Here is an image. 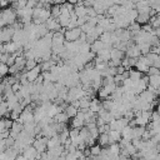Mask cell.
Returning <instances> with one entry per match:
<instances>
[{
	"label": "cell",
	"instance_id": "obj_10",
	"mask_svg": "<svg viewBox=\"0 0 160 160\" xmlns=\"http://www.w3.org/2000/svg\"><path fill=\"white\" fill-rule=\"evenodd\" d=\"M25 75H26V79H28L29 82H35L38 80V78L41 75V68H40V65H38L36 68H34L31 70H28L25 72Z\"/></svg>",
	"mask_w": 160,
	"mask_h": 160
},
{
	"label": "cell",
	"instance_id": "obj_7",
	"mask_svg": "<svg viewBox=\"0 0 160 160\" xmlns=\"http://www.w3.org/2000/svg\"><path fill=\"white\" fill-rule=\"evenodd\" d=\"M85 126V118H84V112L79 111L76 114V116L72 118L71 120V128L72 129H81Z\"/></svg>",
	"mask_w": 160,
	"mask_h": 160
},
{
	"label": "cell",
	"instance_id": "obj_5",
	"mask_svg": "<svg viewBox=\"0 0 160 160\" xmlns=\"http://www.w3.org/2000/svg\"><path fill=\"white\" fill-rule=\"evenodd\" d=\"M14 32H15V29L12 26H6V28L0 29V45L10 42L12 40Z\"/></svg>",
	"mask_w": 160,
	"mask_h": 160
},
{
	"label": "cell",
	"instance_id": "obj_11",
	"mask_svg": "<svg viewBox=\"0 0 160 160\" xmlns=\"http://www.w3.org/2000/svg\"><path fill=\"white\" fill-rule=\"evenodd\" d=\"M45 25H46V28H48V30H49L50 32H58V31L61 30V26H60L58 19H55V18H50V19L45 22Z\"/></svg>",
	"mask_w": 160,
	"mask_h": 160
},
{
	"label": "cell",
	"instance_id": "obj_8",
	"mask_svg": "<svg viewBox=\"0 0 160 160\" xmlns=\"http://www.w3.org/2000/svg\"><path fill=\"white\" fill-rule=\"evenodd\" d=\"M125 52H126V56L130 58V59H138V58L141 56V51H140V49L136 44H130L126 48Z\"/></svg>",
	"mask_w": 160,
	"mask_h": 160
},
{
	"label": "cell",
	"instance_id": "obj_2",
	"mask_svg": "<svg viewBox=\"0 0 160 160\" xmlns=\"http://www.w3.org/2000/svg\"><path fill=\"white\" fill-rule=\"evenodd\" d=\"M151 112L152 111H138V112H134L135 114V118H134L135 125L146 128L149 125V122L151 121Z\"/></svg>",
	"mask_w": 160,
	"mask_h": 160
},
{
	"label": "cell",
	"instance_id": "obj_28",
	"mask_svg": "<svg viewBox=\"0 0 160 160\" xmlns=\"http://www.w3.org/2000/svg\"><path fill=\"white\" fill-rule=\"evenodd\" d=\"M101 146L98 144V145H92V146H90V149H89V151H90V156H100V154H101Z\"/></svg>",
	"mask_w": 160,
	"mask_h": 160
},
{
	"label": "cell",
	"instance_id": "obj_9",
	"mask_svg": "<svg viewBox=\"0 0 160 160\" xmlns=\"http://www.w3.org/2000/svg\"><path fill=\"white\" fill-rule=\"evenodd\" d=\"M135 68H136V70H138V71H140V72H148V70H149L150 65H149V62H148V60H146L145 55H141L140 58H138V59H136Z\"/></svg>",
	"mask_w": 160,
	"mask_h": 160
},
{
	"label": "cell",
	"instance_id": "obj_19",
	"mask_svg": "<svg viewBox=\"0 0 160 160\" xmlns=\"http://www.w3.org/2000/svg\"><path fill=\"white\" fill-rule=\"evenodd\" d=\"M145 130H146L145 126H138V125L134 126V128H132V140H135V139H141Z\"/></svg>",
	"mask_w": 160,
	"mask_h": 160
},
{
	"label": "cell",
	"instance_id": "obj_22",
	"mask_svg": "<svg viewBox=\"0 0 160 160\" xmlns=\"http://www.w3.org/2000/svg\"><path fill=\"white\" fill-rule=\"evenodd\" d=\"M61 141L59 139V135H55L52 138H50L48 140V149H52V148H58V146H61Z\"/></svg>",
	"mask_w": 160,
	"mask_h": 160
},
{
	"label": "cell",
	"instance_id": "obj_17",
	"mask_svg": "<svg viewBox=\"0 0 160 160\" xmlns=\"http://www.w3.org/2000/svg\"><path fill=\"white\" fill-rule=\"evenodd\" d=\"M4 154H5V156L9 159V160H15L20 154H19V151L14 148V146H11V148H6V150L4 151Z\"/></svg>",
	"mask_w": 160,
	"mask_h": 160
},
{
	"label": "cell",
	"instance_id": "obj_21",
	"mask_svg": "<svg viewBox=\"0 0 160 160\" xmlns=\"http://www.w3.org/2000/svg\"><path fill=\"white\" fill-rule=\"evenodd\" d=\"M132 128L134 126H130V125L125 126L124 130L121 131V138L122 139H126L129 141H132Z\"/></svg>",
	"mask_w": 160,
	"mask_h": 160
},
{
	"label": "cell",
	"instance_id": "obj_32",
	"mask_svg": "<svg viewBox=\"0 0 160 160\" xmlns=\"http://www.w3.org/2000/svg\"><path fill=\"white\" fill-rule=\"evenodd\" d=\"M8 72H9V66H8L6 64L1 62V64H0V78L5 76Z\"/></svg>",
	"mask_w": 160,
	"mask_h": 160
},
{
	"label": "cell",
	"instance_id": "obj_37",
	"mask_svg": "<svg viewBox=\"0 0 160 160\" xmlns=\"http://www.w3.org/2000/svg\"><path fill=\"white\" fill-rule=\"evenodd\" d=\"M88 160H99V158L98 156H89Z\"/></svg>",
	"mask_w": 160,
	"mask_h": 160
},
{
	"label": "cell",
	"instance_id": "obj_6",
	"mask_svg": "<svg viewBox=\"0 0 160 160\" xmlns=\"http://www.w3.org/2000/svg\"><path fill=\"white\" fill-rule=\"evenodd\" d=\"M129 121H130V120H128L126 118L115 119V120H112V121L109 124L110 130H116V131H120V132H121V131L124 130V128L129 125Z\"/></svg>",
	"mask_w": 160,
	"mask_h": 160
},
{
	"label": "cell",
	"instance_id": "obj_26",
	"mask_svg": "<svg viewBox=\"0 0 160 160\" xmlns=\"http://www.w3.org/2000/svg\"><path fill=\"white\" fill-rule=\"evenodd\" d=\"M54 121H56V122H62V124H66L68 121H69V116L65 114V111H61V112H59L55 118H54Z\"/></svg>",
	"mask_w": 160,
	"mask_h": 160
},
{
	"label": "cell",
	"instance_id": "obj_4",
	"mask_svg": "<svg viewBox=\"0 0 160 160\" xmlns=\"http://www.w3.org/2000/svg\"><path fill=\"white\" fill-rule=\"evenodd\" d=\"M48 138L46 136H42V135H39L34 139L32 141V146L36 149L38 152L42 154V152H46L48 151Z\"/></svg>",
	"mask_w": 160,
	"mask_h": 160
},
{
	"label": "cell",
	"instance_id": "obj_23",
	"mask_svg": "<svg viewBox=\"0 0 160 160\" xmlns=\"http://www.w3.org/2000/svg\"><path fill=\"white\" fill-rule=\"evenodd\" d=\"M65 114L69 116V119H72L74 116H76V114L79 112V109H76L74 105H71V104H69L66 108H65Z\"/></svg>",
	"mask_w": 160,
	"mask_h": 160
},
{
	"label": "cell",
	"instance_id": "obj_35",
	"mask_svg": "<svg viewBox=\"0 0 160 160\" xmlns=\"http://www.w3.org/2000/svg\"><path fill=\"white\" fill-rule=\"evenodd\" d=\"M4 140H5V144H6V148H11V146H14V144H15V139L11 138V136H9V138H6V139H4Z\"/></svg>",
	"mask_w": 160,
	"mask_h": 160
},
{
	"label": "cell",
	"instance_id": "obj_18",
	"mask_svg": "<svg viewBox=\"0 0 160 160\" xmlns=\"http://www.w3.org/2000/svg\"><path fill=\"white\" fill-rule=\"evenodd\" d=\"M101 108H102V105H101V101H99L98 99H91V101H90V106H89V109L92 111V112H95V114H98L100 110H101Z\"/></svg>",
	"mask_w": 160,
	"mask_h": 160
},
{
	"label": "cell",
	"instance_id": "obj_38",
	"mask_svg": "<svg viewBox=\"0 0 160 160\" xmlns=\"http://www.w3.org/2000/svg\"><path fill=\"white\" fill-rule=\"evenodd\" d=\"M1 118H2V115H1V112H0V119H1Z\"/></svg>",
	"mask_w": 160,
	"mask_h": 160
},
{
	"label": "cell",
	"instance_id": "obj_31",
	"mask_svg": "<svg viewBox=\"0 0 160 160\" xmlns=\"http://www.w3.org/2000/svg\"><path fill=\"white\" fill-rule=\"evenodd\" d=\"M39 64H38V61L35 60V59H30V60H26V64H25V69L26 70H31V69H34V68H36Z\"/></svg>",
	"mask_w": 160,
	"mask_h": 160
},
{
	"label": "cell",
	"instance_id": "obj_12",
	"mask_svg": "<svg viewBox=\"0 0 160 160\" xmlns=\"http://www.w3.org/2000/svg\"><path fill=\"white\" fill-rule=\"evenodd\" d=\"M106 48H111V46H108V45H105L100 39H98L96 41H94L91 45H90V50L95 54V55H99L104 49H106Z\"/></svg>",
	"mask_w": 160,
	"mask_h": 160
},
{
	"label": "cell",
	"instance_id": "obj_30",
	"mask_svg": "<svg viewBox=\"0 0 160 160\" xmlns=\"http://www.w3.org/2000/svg\"><path fill=\"white\" fill-rule=\"evenodd\" d=\"M58 135H59V139H60V141H61L62 145L70 139V135H69V130H68V129L64 130V131H61V132H59Z\"/></svg>",
	"mask_w": 160,
	"mask_h": 160
},
{
	"label": "cell",
	"instance_id": "obj_13",
	"mask_svg": "<svg viewBox=\"0 0 160 160\" xmlns=\"http://www.w3.org/2000/svg\"><path fill=\"white\" fill-rule=\"evenodd\" d=\"M22 130H24V125H22L21 122H19L18 120H15V121L12 122L11 129H10V136L14 138V139H16V138L22 132Z\"/></svg>",
	"mask_w": 160,
	"mask_h": 160
},
{
	"label": "cell",
	"instance_id": "obj_36",
	"mask_svg": "<svg viewBox=\"0 0 160 160\" xmlns=\"http://www.w3.org/2000/svg\"><path fill=\"white\" fill-rule=\"evenodd\" d=\"M5 150H6V144H5V140H0V154H2Z\"/></svg>",
	"mask_w": 160,
	"mask_h": 160
},
{
	"label": "cell",
	"instance_id": "obj_24",
	"mask_svg": "<svg viewBox=\"0 0 160 160\" xmlns=\"http://www.w3.org/2000/svg\"><path fill=\"white\" fill-rule=\"evenodd\" d=\"M109 152H110V155L119 156L120 152H121V148H120L119 142H116V144H111V145L109 146Z\"/></svg>",
	"mask_w": 160,
	"mask_h": 160
},
{
	"label": "cell",
	"instance_id": "obj_27",
	"mask_svg": "<svg viewBox=\"0 0 160 160\" xmlns=\"http://www.w3.org/2000/svg\"><path fill=\"white\" fill-rule=\"evenodd\" d=\"M50 12H51V18L58 19V18L60 16V14H61L60 4H55V5H52V6H51V9H50Z\"/></svg>",
	"mask_w": 160,
	"mask_h": 160
},
{
	"label": "cell",
	"instance_id": "obj_15",
	"mask_svg": "<svg viewBox=\"0 0 160 160\" xmlns=\"http://www.w3.org/2000/svg\"><path fill=\"white\" fill-rule=\"evenodd\" d=\"M12 120L10 118H1L0 119V132H6V131H10L11 126H12Z\"/></svg>",
	"mask_w": 160,
	"mask_h": 160
},
{
	"label": "cell",
	"instance_id": "obj_3",
	"mask_svg": "<svg viewBox=\"0 0 160 160\" xmlns=\"http://www.w3.org/2000/svg\"><path fill=\"white\" fill-rule=\"evenodd\" d=\"M82 35V31H81V28L78 26V28H74V29H66L64 31V36H65V41H69V42H72V41H78Z\"/></svg>",
	"mask_w": 160,
	"mask_h": 160
},
{
	"label": "cell",
	"instance_id": "obj_1",
	"mask_svg": "<svg viewBox=\"0 0 160 160\" xmlns=\"http://www.w3.org/2000/svg\"><path fill=\"white\" fill-rule=\"evenodd\" d=\"M82 96H86V95H85V90H84L82 85L80 84V85L74 86V88H70L68 90V96H66L65 102L71 104V102H74L76 100H80Z\"/></svg>",
	"mask_w": 160,
	"mask_h": 160
},
{
	"label": "cell",
	"instance_id": "obj_14",
	"mask_svg": "<svg viewBox=\"0 0 160 160\" xmlns=\"http://www.w3.org/2000/svg\"><path fill=\"white\" fill-rule=\"evenodd\" d=\"M74 14L78 16V18H84V16H88V6H85L82 2H78L75 6H74Z\"/></svg>",
	"mask_w": 160,
	"mask_h": 160
},
{
	"label": "cell",
	"instance_id": "obj_25",
	"mask_svg": "<svg viewBox=\"0 0 160 160\" xmlns=\"http://www.w3.org/2000/svg\"><path fill=\"white\" fill-rule=\"evenodd\" d=\"M25 64H26V59H25L24 54H22V55H20V56H16L14 65H16L20 70H22V69H25Z\"/></svg>",
	"mask_w": 160,
	"mask_h": 160
},
{
	"label": "cell",
	"instance_id": "obj_29",
	"mask_svg": "<svg viewBox=\"0 0 160 160\" xmlns=\"http://www.w3.org/2000/svg\"><path fill=\"white\" fill-rule=\"evenodd\" d=\"M101 105H102V109H105V110L110 111V110L112 109V106H114V100H112L111 98L105 99V100H102V101H101Z\"/></svg>",
	"mask_w": 160,
	"mask_h": 160
},
{
	"label": "cell",
	"instance_id": "obj_33",
	"mask_svg": "<svg viewBox=\"0 0 160 160\" xmlns=\"http://www.w3.org/2000/svg\"><path fill=\"white\" fill-rule=\"evenodd\" d=\"M160 74V69H156L154 66H150L149 70H148V75L149 76H152V75H159Z\"/></svg>",
	"mask_w": 160,
	"mask_h": 160
},
{
	"label": "cell",
	"instance_id": "obj_16",
	"mask_svg": "<svg viewBox=\"0 0 160 160\" xmlns=\"http://www.w3.org/2000/svg\"><path fill=\"white\" fill-rule=\"evenodd\" d=\"M109 140H110V145L111 144H116L121 140V132L116 131V130H110L109 132Z\"/></svg>",
	"mask_w": 160,
	"mask_h": 160
},
{
	"label": "cell",
	"instance_id": "obj_20",
	"mask_svg": "<svg viewBox=\"0 0 160 160\" xmlns=\"http://www.w3.org/2000/svg\"><path fill=\"white\" fill-rule=\"evenodd\" d=\"M96 140H98V144H99L101 148H106L108 145H110V140H109V134H108V132L100 134Z\"/></svg>",
	"mask_w": 160,
	"mask_h": 160
},
{
	"label": "cell",
	"instance_id": "obj_34",
	"mask_svg": "<svg viewBox=\"0 0 160 160\" xmlns=\"http://www.w3.org/2000/svg\"><path fill=\"white\" fill-rule=\"evenodd\" d=\"M151 121L152 122H160V114L158 111H152L151 112Z\"/></svg>",
	"mask_w": 160,
	"mask_h": 160
}]
</instances>
